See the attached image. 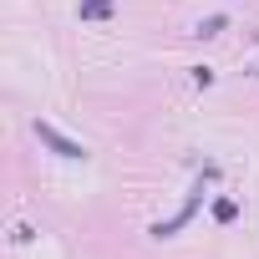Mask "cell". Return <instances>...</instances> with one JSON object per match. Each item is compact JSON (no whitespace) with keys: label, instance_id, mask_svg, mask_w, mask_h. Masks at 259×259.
<instances>
[{"label":"cell","instance_id":"obj_2","mask_svg":"<svg viewBox=\"0 0 259 259\" xmlns=\"http://www.w3.org/2000/svg\"><path fill=\"white\" fill-rule=\"evenodd\" d=\"M112 11V0H92V6H81V16H107Z\"/></svg>","mask_w":259,"mask_h":259},{"label":"cell","instance_id":"obj_1","mask_svg":"<svg viewBox=\"0 0 259 259\" xmlns=\"http://www.w3.org/2000/svg\"><path fill=\"white\" fill-rule=\"evenodd\" d=\"M36 133H41V143H51L61 158H81V143H71V138H61L56 127H46V122H36Z\"/></svg>","mask_w":259,"mask_h":259}]
</instances>
